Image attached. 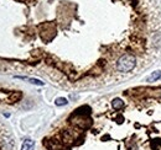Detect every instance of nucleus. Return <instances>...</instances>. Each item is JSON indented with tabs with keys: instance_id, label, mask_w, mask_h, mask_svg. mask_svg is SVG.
<instances>
[{
	"instance_id": "obj_1",
	"label": "nucleus",
	"mask_w": 161,
	"mask_h": 150,
	"mask_svg": "<svg viewBox=\"0 0 161 150\" xmlns=\"http://www.w3.org/2000/svg\"><path fill=\"white\" fill-rule=\"evenodd\" d=\"M135 65H136L135 57L131 54H124L119 58V60L117 63V69L120 73H128V72H131L135 68Z\"/></svg>"
},
{
	"instance_id": "obj_2",
	"label": "nucleus",
	"mask_w": 161,
	"mask_h": 150,
	"mask_svg": "<svg viewBox=\"0 0 161 150\" xmlns=\"http://www.w3.org/2000/svg\"><path fill=\"white\" fill-rule=\"evenodd\" d=\"M161 79V70H156V72H153L151 74L147 76L146 81L147 82H153V81H158Z\"/></svg>"
},
{
	"instance_id": "obj_3",
	"label": "nucleus",
	"mask_w": 161,
	"mask_h": 150,
	"mask_svg": "<svg viewBox=\"0 0 161 150\" xmlns=\"http://www.w3.org/2000/svg\"><path fill=\"white\" fill-rule=\"evenodd\" d=\"M34 148H35V142L31 140V139H26V140L22 143L21 150H34Z\"/></svg>"
},
{
	"instance_id": "obj_4",
	"label": "nucleus",
	"mask_w": 161,
	"mask_h": 150,
	"mask_svg": "<svg viewBox=\"0 0 161 150\" xmlns=\"http://www.w3.org/2000/svg\"><path fill=\"white\" fill-rule=\"evenodd\" d=\"M112 106H113L114 110H120V108L124 107V102H123V100H120V98H114L112 101Z\"/></svg>"
},
{
	"instance_id": "obj_5",
	"label": "nucleus",
	"mask_w": 161,
	"mask_h": 150,
	"mask_svg": "<svg viewBox=\"0 0 161 150\" xmlns=\"http://www.w3.org/2000/svg\"><path fill=\"white\" fill-rule=\"evenodd\" d=\"M55 103H56V106H64V105L68 103V101H67V98H64V97H58V98H56Z\"/></svg>"
},
{
	"instance_id": "obj_6",
	"label": "nucleus",
	"mask_w": 161,
	"mask_h": 150,
	"mask_svg": "<svg viewBox=\"0 0 161 150\" xmlns=\"http://www.w3.org/2000/svg\"><path fill=\"white\" fill-rule=\"evenodd\" d=\"M27 80H29V82H31V84H34V85H39V86H42L43 85V81H41L39 79H32V78H26Z\"/></svg>"
}]
</instances>
